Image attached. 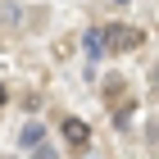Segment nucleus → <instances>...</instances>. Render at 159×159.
Wrapping results in <instances>:
<instances>
[{
	"mask_svg": "<svg viewBox=\"0 0 159 159\" xmlns=\"http://www.w3.org/2000/svg\"><path fill=\"white\" fill-rule=\"evenodd\" d=\"M5 100H9V91H5V86H0V109H5Z\"/></svg>",
	"mask_w": 159,
	"mask_h": 159,
	"instance_id": "obj_6",
	"label": "nucleus"
},
{
	"mask_svg": "<svg viewBox=\"0 0 159 159\" xmlns=\"http://www.w3.org/2000/svg\"><path fill=\"white\" fill-rule=\"evenodd\" d=\"M114 5H127V0H114Z\"/></svg>",
	"mask_w": 159,
	"mask_h": 159,
	"instance_id": "obj_8",
	"label": "nucleus"
},
{
	"mask_svg": "<svg viewBox=\"0 0 159 159\" xmlns=\"http://www.w3.org/2000/svg\"><path fill=\"white\" fill-rule=\"evenodd\" d=\"M41 141H46V127H41V123H27L23 132H18V146H23V150H37Z\"/></svg>",
	"mask_w": 159,
	"mask_h": 159,
	"instance_id": "obj_4",
	"label": "nucleus"
},
{
	"mask_svg": "<svg viewBox=\"0 0 159 159\" xmlns=\"http://www.w3.org/2000/svg\"><path fill=\"white\" fill-rule=\"evenodd\" d=\"M155 91H159V64H155Z\"/></svg>",
	"mask_w": 159,
	"mask_h": 159,
	"instance_id": "obj_7",
	"label": "nucleus"
},
{
	"mask_svg": "<svg viewBox=\"0 0 159 159\" xmlns=\"http://www.w3.org/2000/svg\"><path fill=\"white\" fill-rule=\"evenodd\" d=\"M82 46H86V55H91V64H100L105 59V50H109V41H105V27H91L82 37Z\"/></svg>",
	"mask_w": 159,
	"mask_h": 159,
	"instance_id": "obj_3",
	"label": "nucleus"
},
{
	"mask_svg": "<svg viewBox=\"0 0 159 159\" xmlns=\"http://www.w3.org/2000/svg\"><path fill=\"white\" fill-rule=\"evenodd\" d=\"M105 41H109V50H136L141 46V32L127 27V23H109L105 27Z\"/></svg>",
	"mask_w": 159,
	"mask_h": 159,
	"instance_id": "obj_1",
	"label": "nucleus"
},
{
	"mask_svg": "<svg viewBox=\"0 0 159 159\" xmlns=\"http://www.w3.org/2000/svg\"><path fill=\"white\" fill-rule=\"evenodd\" d=\"M59 132H64V141H73V150H86V146H91V127H86L82 118H64Z\"/></svg>",
	"mask_w": 159,
	"mask_h": 159,
	"instance_id": "obj_2",
	"label": "nucleus"
},
{
	"mask_svg": "<svg viewBox=\"0 0 159 159\" xmlns=\"http://www.w3.org/2000/svg\"><path fill=\"white\" fill-rule=\"evenodd\" d=\"M32 159H59V155H55V146H50V141H41V146L32 150Z\"/></svg>",
	"mask_w": 159,
	"mask_h": 159,
	"instance_id": "obj_5",
	"label": "nucleus"
}]
</instances>
